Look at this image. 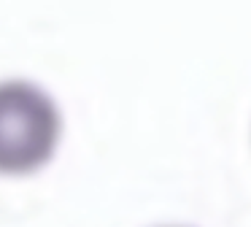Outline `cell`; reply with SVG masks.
I'll return each mask as SVG.
<instances>
[{"label": "cell", "mask_w": 251, "mask_h": 227, "mask_svg": "<svg viewBox=\"0 0 251 227\" xmlns=\"http://www.w3.org/2000/svg\"><path fill=\"white\" fill-rule=\"evenodd\" d=\"M65 119L57 100L27 79L0 81V178H27L57 157Z\"/></svg>", "instance_id": "6da1fadb"}, {"label": "cell", "mask_w": 251, "mask_h": 227, "mask_svg": "<svg viewBox=\"0 0 251 227\" xmlns=\"http://www.w3.org/2000/svg\"><path fill=\"white\" fill-rule=\"evenodd\" d=\"M157 227H189V225H157Z\"/></svg>", "instance_id": "7a4b0ae2"}]
</instances>
